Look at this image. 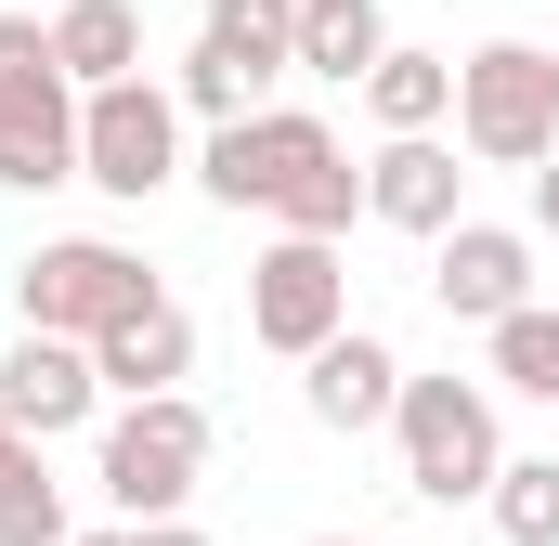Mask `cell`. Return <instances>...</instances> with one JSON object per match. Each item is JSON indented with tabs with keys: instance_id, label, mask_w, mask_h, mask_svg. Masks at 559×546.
I'll list each match as a JSON object with an SVG mask.
<instances>
[{
	"instance_id": "6da1fadb",
	"label": "cell",
	"mask_w": 559,
	"mask_h": 546,
	"mask_svg": "<svg viewBox=\"0 0 559 546\" xmlns=\"http://www.w3.org/2000/svg\"><path fill=\"white\" fill-rule=\"evenodd\" d=\"M195 182H209L222 209H274L286 235H312V248H338V235H352V209H365V169L338 156V131H325L312 105H261V118L209 131Z\"/></svg>"
},
{
	"instance_id": "7a4b0ae2",
	"label": "cell",
	"mask_w": 559,
	"mask_h": 546,
	"mask_svg": "<svg viewBox=\"0 0 559 546\" xmlns=\"http://www.w3.org/2000/svg\"><path fill=\"white\" fill-rule=\"evenodd\" d=\"M455 143L481 169H547L559 156V52L547 39H481L455 52Z\"/></svg>"
},
{
	"instance_id": "3957f363",
	"label": "cell",
	"mask_w": 559,
	"mask_h": 546,
	"mask_svg": "<svg viewBox=\"0 0 559 546\" xmlns=\"http://www.w3.org/2000/svg\"><path fill=\"white\" fill-rule=\"evenodd\" d=\"M391 442H404V482H417L429 508H468V495H495V482H508L495 378H404V416H391Z\"/></svg>"
},
{
	"instance_id": "277c9868",
	"label": "cell",
	"mask_w": 559,
	"mask_h": 546,
	"mask_svg": "<svg viewBox=\"0 0 559 546\" xmlns=\"http://www.w3.org/2000/svg\"><path fill=\"white\" fill-rule=\"evenodd\" d=\"M92 482H105V508L118 521H182V495L209 482V404L195 391H156V404H118L105 416V455H92Z\"/></svg>"
},
{
	"instance_id": "5b68a950",
	"label": "cell",
	"mask_w": 559,
	"mask_h": 546,
	"mask_svg": "<svg viewBox=\"0 0 559 546\" xmlns=\"http://www.w3.org/2000/svg\"><path fill=\"white\" fill-rule=\"evenodd\" d=\"M13 299H26V339H105V325H131L143 299H169L131 248H105V235H66V248H39V261H13Z\"/></svg>"
},
{
	"instance_id": "8992f818",
	"label": "cell",
	"mask_w": 559,
	"mask_h": 546,
	"mask_svg": "<svg viewBox=\"0 0 559 546\" xmlns=\"http://www.w3.org/2000/svg\"><path fill=\"white\" fill-rule=\"evenodd\" d=\"M79 182H105L118 209L169 195V182H182V92H156V79L92 92V105H79Z\"/></svg>"
},
{
	"instance_id": "52a82bcc",
	"label": "cell",
	"mask_w": 559,
	"mask_h": 546,
	"mask_svg": "<svg viewBox=\"0 0 559 546\" xmlns=\"http://www.w3.org/2000/svg\"><path fill=\"white\" fill-rule=\"evenodd\" d=\"M338 325H352V273H338V248L274 235V248L248 261V339H261V352H286V365H312Z\"/></svg>"
},
{
	"instance_id": "ba28073f",
	"label": "cell",
	"mask_w": 559,
	"mask_h": 546,
	"mask_svg": "<svg viewBox=\"0 0 559 546\" xmlns=\"http://www.w3.org/2000/svg\"><path fill=\"white\" fill-rule=\"evenodd\" d=\"M429 286H442V312L455 325H508V312H534V235H508V222H455L442 248H429Z\"/></svg>"
},
{
	"instance_id": "9c48e42d",
	"label": "cell",
	"mask_w": 559,
	"mask_h": 546,
	"mask_svg": "<svg viewBox=\"0 0 559 546\" xmlns=\"http://www.w3.org/2000/svg\"><path fill=\"white\" fill-rule=\"evenodd\" d=\"M365 222H391V235H455L468 222V169H455V143L429 131V143H378L365 156Z\"/></svg>"
},
{
	"instance_id": "30bf717a",
	"label": "cell",
	"mask_w": 559,
	"mask_h": 546,
	"mask_svg": "<svg viewBox=\"0 0 559 546\" xmlns=\"http://www.w3.org/2000/svg\"><path fill=\"white\" fill-rule=\"evenodd\" d=\"M299 404H312V429H391L404 416V365H391V339H365V325H338L312 365H299Z\"/></svg>"
},
{
	"instance_id": "8fae6325",
	"label": "cell",
	"mask_w": 559,
	"mask_h": 546,
	"mask_svg": "<svg viewBox=\"0 0 559 546\" xmlns=\"http://www.w3.org/2000/svg\"><path fill=\"white\" fill-rule=\"evenodd\" d=\"M92 404H105V378H92V352H79V339H13V352H0V416H13L26 442L92 429Z\"/></svg>"
},
{
	"instance_id": "7c38bea8",
	"label": "cell",
	"mask_w": 559,
	"mask_h": 546,
	"mask_svg": "<svg viewBox=\"0 0 559 546\" xmlns=\"http://www.w3.org/2000/svg\"><path fill=\"white\" fill-rule=\"evenodd\" d=\"M92 378H105L118 404L182 391V378H195V312H182V299H143L131 325H105V339H92Z\"/></svg>"
},
{
	"instance_id": "4fadbf2b",
	"label": "cell",
	"mask_w": 559,
	"mask_h": 546,
	"mask_svg": "<svg viewBox=\"0 0 559 546\" xmlns=\"http://www.w3.org/2000/svg\"><path fill=\"white\" fill-rule=\"evenodd\" d=\"M52 66H66L79 105L118 92V79H143V13L131 0H52Z\"/></svg>"
},
{
	"instance_id": "5bb4252c",
	"label": "cell",
	"mask_w": 559,
	"mask_h": 546,
	"mask_svg": "<svg viewBox=\"0 0 559 546\" xmlns=\"http://www.w3.org/2000/svg\"><path fill=\"white\" fill-rule=\"evenodd\" d=\"M195 52H209L222 79H248V92H274V79H299V0H209V26H195Z\"/></svg>"
},
{
	"instance_id": "9a60e30c",
	"label": "cell",
	"mask_w": 559,
	"mask_h": 546,
	"mask_svg": "<svg viewBox=\"0 0 559 546\" xmlns=\"http://www.w3.org/2000/svg\"><path fill=\"white\" fill-rule=\"evenodd\" d=\"M391 66V13L378 0H299V79H378Z\"/></svg>"
},
{
	"instance_id": "2e32d148",
	"label": "cell",
	"mask_w": 559,
	"mask_h": 546,
	"mask_svg": "<svg viewBox=\"0 0 559 546\" xmlns=\"http://www.w3.org/2000/svg\"><path fill=\"white\" fill-rule=\"evenodd\" d=\"M365 118H378L391 143H429L442 118H455V52H404V39H391V66L365 79Z\"/></svg>"
},
{
	"instance_id": "e0dca14e",
	"label": "cell",
	"mask_w": 559,
	"mask_h": 546,
	"mask_svg": "<svg viewBox=\"0 0 559 546\" xmlns=\"http://www.w3.org/2000/svg\"><path fill=\"white\" fill-rule=\"evenodd\" d=\"M0 182H13V195L79 182V105H26V118H0Z\"/></svg>"
},
{
	"instance_id": "ac0fdd59",
	"label": "cell",
	"mask_w": 559,
	"mask_h": 546,
	"mask_svg": "<svg viewBox=\"0 0 559 546\" xmlns=\"http://www.w3.org/2000/svg\"><path fill=\"white\" fill-rule=\"evenodd\" d=\"M26 105H79V92L52 66V26L39 13H0V118H26Z\"/></svg>"
},
{
	"instance_id": "d6986e66",
	"label": "cell",
	"mask_w": 559,
	"mask_h": 546,
	"mask_svg": "<svg viewBox=\"0 0 559 546\" xmlns=\"http://www.w3.org/2000/svg\"><path fill=\"white\" fill-rule=\"evenodd\" d=\"M495 391H521V404H559V312H508L495 325Z\"/></svg>"
},
{
	"instance_id": "ffe728a7",
	"label": "cell",
	"mask_w": 559,
	"mask_h": 546,
	"mask_svg": "<svg viewBox=\"0 0 559 546\" xmlns=\"http://www.w3.org/2000/svg\"><path fill=\"white\" fill-rule=\"evenodd\" d=\"M508 546H559V455H508V482L481 495Z\"/></svg>"
},
{
	"instance_id": "44dd1931",
	"label": "cell",
	"mask_w": 559,
	"mask_h": 546,
	"mask_svg": "<svg viewBox=\"0 0 559 546\" xmlns=\"http://www.w3.org/2000/svg\"><path fill=\"white\" fill-rule=\"evenodd\" d=\"M0 546H79L66 534V495H52V468L26 455V468H0Z\"/></svg>"
},
{
	"instance_id": "7402d4cb",
	"label": "cell",
	"mask_w": 559,
	"mask_h": 546,
	"mask_svg": "<svg viewBox=\"0 0 559 546\" xmlns=\"http://www.w3.org/2000/svg\"><path fill=\"white\" fill-rule=\"evenodd\" d=\"M534 222H547V235H559V156H547V169H534Z\"/></svg>"
},
{
	"instance_id": "603a6c76",
	"label": "cell",
	"mask_w": 559,
	"mask_h": 546,
	"mask_svg": "<svg viewBox=\"0 0 559 546\" xmlns=\"http://www.w3.org/2000/svg\"><path fill=\"white\" fill-rule=\"evenodd\" d=\"M131 546H209V534H195V521H143Z\"/></svg>"
},
{
	"instance_id": "cb8c5ba5",
	"label": "cell",
	"mask_w": 559,
	"mask_h": 546,
	"mask_svg": "<svg viewBox=\"0 0 559 546\" xmlns=\"http://www.w3.org/2000/svg\"><path fill=\"white\" fill-rule=\"evenodd\" d=\"M26 455H39V442H26V429H13V416H0V468H26Z\"/></svg>"
},
{
	"instance_id": "d4e9b609",
	"label": "cell",
	"mask_w": 559,
	"mask_h": 546,
	"mask_svg": "<svg viewBox=\"0 0 559 546\" xmlns=\"http://www.w3.org/2000/svg\"><path fill=\"white\" fill-rule=\"evenodd\" d=\"M79 546H131V521H118V534H79Z\"/></svg>"
},
{
	"instance_id": "484cf974",
	"label": "cell",
	"mask_w": 559,
	"mask_h": 546,
	"mask_svg": "<svg viewBox=\"0 0 559 546\" xmlns=\"http://www.w3.org/2000/svg\"><path fill=\"white\" fill-rule=\"evenodd\" d=\"M312 546H352V534H312Z\"/></svg>"
},
{
	"instance_id": "4316f807",
	"label": "cell",
	"mask_w": 559,
	"mask_h": 546,
	"mask_svg": "<svg viewBox=\"0 0 559 546\" xmlns=\"http://www.w3.org/2000/svg\"><path fill=\"white\" fill-rule=\"evenodd\" d=\"M0 13H26V0H0Z\"/></svg>"
}]
</instances>
